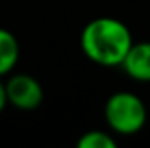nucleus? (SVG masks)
Masks as SVG:
<instances>
[{"label": "nucleus", "mask_w": 150, "mask_h": 148, "mask_svg": "<svg viewBox=\"0 0 150 148\" xmlns=\"http://www.w3.org/2000/svg\"><path fill=\"white\" fill-rule=\"evenodd\" d=\"M133 44V35L126 23L110 16L91 19L80 33V47L87 59L100 66H120Z\"/></svg>", "instance_id": "nucleus-1"}, {"label": "nucleus", "mask_w": 150, "mask_h": 148, "mask_svg": "<svg viewBox=\"0 0 150 148\" xmlns=\"http://www.w3.org/2000/svg\"><path fill=\"white\" fill-rule=\"evenodd\" d=\"M103 115L113 132L133 136L140 132L147 122V106L143 99L129 91H117L107 99Z\"/></svg>", "instance_id": "nucleus-2"}, {"label": "nucleus", "mask_w": 150, "mask_h": 148, "mask_svg": "<svg viewBox=\"0 0 150 148\" xmlns=\"http://www.w3.org/2000/svg\"><path fill=\"white\" fill-rule=\"evenodd\" d=\"M7 103L23 111L37 110L44 101V89L35 77L28 73L12 75L5 82Z\"/></svg>", "instance_id": "nucleus-3"}, {"label": "nucleus", "mask_w": 150, "mask_h": 148, "mask_svg": "<svg viewBox=\"0 0 150 148\" xmlns=\"http://www.w3.org/2000/svg\"><path fill=\"white\" fill-rule=\"evenodd\" d=\"M120 66L133 80L150 82V42H133Z\"/></svg>", "instance_id": "nucleus-4"}, {"label": "nucleus", "mask_w": 150, "mask_h": 148, "mask_svg": "<svg viewBox=\"0 0 150 148\" xmlns=\"http://www.w3.org/2000/svg\"><path fill=\"white\" fill-rule=\"evenodd\" d=\"M19 59V42L5 28H0V77L11 73Z\"/></svg>", "instance_id": "nucleus-5"}, {"label": "nucleus", "mask_w": 150, "mask_h": 148, "mask_svg": "<svg viewBox=\"0 0 150 148\" xmlns=\"http://www.w3.org/2000/svg\"><path fill=\"white\" fill-rule=\"evenodd\" d=\"M77 147L79 148H115L117 147V141H115V138L110 132L93 129V131L84 132L79 138Z\"/></svg>", "instance_id": "nucleus-6"}, {"label": "nucleus", "mask_w": 150, "mask_h": 148, "mask_svg": "<svg viewBox=\"0 0 150 148\" xmlns=\"http://www.w3.org/2000/svg\"><path fill=\"white\" fill-rule=\"evenodd\" d=\"M7 94H5V82L0 80V113L4 111V108L7 106Z\"/></svg>", "instance_id": "nucleus-7"}]
</instances>
